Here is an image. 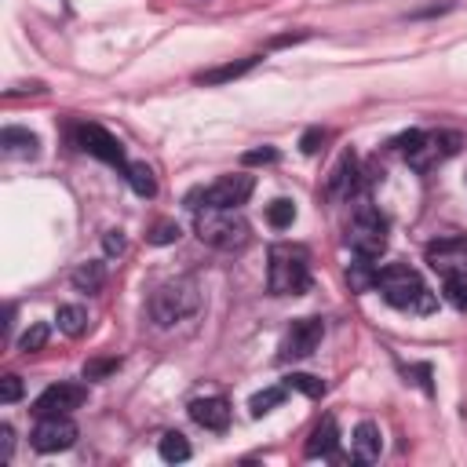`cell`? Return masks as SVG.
Instances as JSON below:
<instances>
[{
  "mask_svg": "<svg viewBox=\"0 0 467 467\" xmlns=\"http://www.w3.org/2000/svg\"><path fill=\"white\" fill-rule=\"evenodd\" d=\"M376 288L383 292V299L398 310H409V314H434L438 310V296L427 288V281L405 266V263H387L379 274H376Z\"/></svg>",
  "mask_w": 467,
  "mask_h": 467,
  "instance_id": "6da1fadb",
  "label": "cell"
},
{
  "mask_svg": "<svg viewBox=\"0 0 467 467\" xmlns=\"http://www.w3.org/2000/svg\"><path fill=\"white\" fill-rule=\"evenodd\" d=\"M193 234L223 252H241L252 241V226L244 223V215L237 208H197L193 215Z\"/></svg>",
  "mask_w": 467,
  "mask_h": 467,
  "instance_id": "7a4b0ae2",
  "label": "cell"
},
{
  "mask_svg": "<svg viewBox=\"0 0 467 467\" xmlns=\"http://www.w3.org/2000/svg\"><path fill=\"white\" fill-rule=\"evenodd\" d=\"M201 306V288L193 277H175V281H164L161 288H153L146 310H150V321L157 328H171L179 321H186L190 314H197Z\"/></svg>",
  "mask_w": 467,
  "mask_h": 467,
  "instance_id": "3957f363",
  "label": "cell"
},
{
  "mask_svg": "<svg viewBox=\"0 0 467 467\" xmlns=\"http://www.w3.org/2000/svg\"><path fill=\"white\" fill-rule=\"evenodd\" d=\"M266 288L274 296H303L310 288V255L299 244H274L266 266Z\"/></svg>",
  "mask_w": 467,
  "mask_h": 467,
  "instance_id": "277c9868",
  "label": "cell"
},
{
  "mask_svg": "<svg viewBox=\"0 0 467 467\" xmlns=\"http://www.w3.org/2000/svg\"><path fill=\"white\" fill-rule=\"evenodd\" d=\"M394 146L405 153L409 168L431 171L460 150V135L456 131H405V135L394 139Z\"/></svg>",
  "mask_w": 467,
  "mask_h": 467,
  "instance_id": "5b68a950",
  "label": "cell"
},
{
  "mask_svg": "<svg viewBox=\"0 0 467 467\" xmlns=\"http://www.w3.org/2000/svg\"><path fill=\"white\" fill-rule=\"evenodd\" d=\"M347 244L354 248V255L361 259H379L383 248H387V219L368 208V204H358V212L350 215L347 223Z\"/></svg>",
  "mask_w": 467,
  "mask_h": 467,
  "instance_id": "8992f818",
  "label": "cell"
},
{
  "mask_svg": "<svg viewBox=\"0 0 467 467\" xmlns=\"http://www.w3.org/2000/svg\"><path fill=\"white\" fill-rule=\"evenodd\" d=\"M252 190H255V179L252 175H244V171H237V175H219L212 186H204L197 197H201V204L204 208H237V204H244L248 197H252ZM197 204V208H201Z\"/></svg>",
  "mask_w": 467,
  "mask_h": 467,
  "instance_id": "52a82bcc",
  "label": "cell"
},
{
  "mask_svg": "<svg viewBox=\"0 0 467 467\" xmlns=\"http://www.w3.org/2000/svg\"><path fill=\"white\" fill-rule=\"evenodd\" d=\"M427 266L449 281V277H467V237H441L427 244Z\"/></svg>",
  "mask_w": 467,
  "mask_h": 467,
  "instance_id": "ba28073f",
  "label": "cell"
},
{
  "mask_svg": "<svg viewBox=\"0 0 467 467\" xmlns=\"http://www.w3.org/2000/svg\"><path fill=\"white\" fill-rule=\"evenodd\" d=\"M325 339V321L321 317H296L281 339V361L310 358Z\"/></svg>",
  "mask_w": 467,
  "mask_h": 467,
  "instance_id": "9c48e42d",
  "label": "cell"
},
{
  "mask_svg": "<svg viewBox=\"0 0 467 467\" xmlns=\"http://www.w3.org/2000/svg\"><path fill=\"white\" fill-rule=\"evenodd\" d=\"M29 441L36 452H62L77 441V423L69 416H40Z\"/></svg>",
  "mask_w": 467,
  "mask_h": 467,
  "instance_id": "30bf717a",
  "label": "cell"
},
{
  "mask_svg": "<svg viewBox=\"0 0 467 467\" xmlns=\"http://www.w3.org/2000/svg\"><path fill=\"white\" fill-rule=\"evenodd\" d=\"M77 146H80L84 153H91V157L113 164V168H128L124 146H120L117 135H109L102 124H80V128H77Z\"/></svg>",
  "mask_w": 467,
  "mask_h": 467,
  "instance_id": "8fae6325",
  "label": "cell"
},
{
  "mask_svg": "<svg viewBox=\"0 0 467 467\" xmlns=\"http://www.w3.org/2000/svg\"><path fill=\"white\" fill-rule=\"evenodd\" d=\"M88 401V387L84 383H51L36 401L33 412L36 416H69L73 409H80Z\"/></svg>",
  "mask_w": 467,
  "mask_h": 467,
  "instance_id": "7c38bea8",
  "label": "cell"
},
{
  "mask_svg": "<svg viewBox=\"0 0 467 467\" xmlns=\"http://www.w3.org/2000/svg\"><path fill=\"white\" fill-rule=\"evenodd\" d=\"M354 186H358V157H354V150H343L339 161H336L332 171H328L325 193H328V197H350Z\"/></svg>",
  "mask_w": 467,
  "mask_h": 467,
  "instance_id": "4fadbf2b",
  "label": "cell"
},
{
  "mask_svg": "<svg viewBox=\"0 0 467 467\" xmlns=\"http://www.w3.org/2000/svg\"><path fill=\"white\" fill-rule=\"evenodd\" d=\"M190 416L204 431H226L230 427V401L226 398H197V401H190Z\"/></svg>",
  "mask_w": 467,
  "mask_h": 467,
  "instance_id": "5bb4252c",
  "label": "cell"
},
{
  "mask_svg": "<svg viewBox=\"0 0 467 467\" xmlns=\"http://www.w3.org/2000/svg\"><path fill=\"white\" fill-rule=\"evenodd\" d=\"M350 441H354V460H361V463H372L383 452V434H379V427L372 420H361L354 427V438Z\"/></svg>",
  "mask_w": 467,
  "mask_h": 467,
  "instance_id": "9a60e30c",
  "label": "cell"
},
{
  "mask_svg": "<svg viewBox=\"0 0 467 467\" xmlns=\"http://www.w3.org/2000/svg\"><path fill=\"white\" fill-rule=\"evenodd\" d=\"M336 445H339V427H336V420H332V416H321V423L310 431V438H306L303 452H306V456H332V452H336Z\"/></svg>",
  "mask_w": 467,
  "mask_h": 467,
  "instance_id": "2e32d148",
  "label": "cell"
},
{
  "mask_svg": "<svg viewBox=\"0 0 467 467\" xmlns=\"http://www.w3.org/2000/svg\"><path fill=\"white\" fill-rule=\"evenodd\" d=\"M0 146H4L7 157H36L40 139L33 131H26V128H4L0 131Z\"/></svg>",
  "mask_w": 467,
  "mask_h": 467,
  "instance_id": "e0dca14e",
  "label": "cell"
},
{
  "mask_svg": "<svg viewBox=\"0 0 467 467\" xmlns=\"http://www.w3.org/2000/svg\"><path fill=\"white\" fill-rule=\"evenodd\" d=\"M255 55H248V58H241V62H226V66H215V69H204V73H197V84H226V80H237V77H244L248 69H255Z\"/></svg>",
  "mask_w": 467,
  "mask_h": 467,
  "instance_id": "ac0fdd59",
  "label": "cell"
},
{
  "mask_svg": "<svg viewBox=\"0 0 467 467\" xmlns=\"http://www.w3.org/2000/svg\"><path fill=\"white\" fill-rule=\"evenodd\" d=\"M124 175H128V186H131L139 197H157V175H153V168H150L146 161H131V164L124 168Z\"/></svg>",
  "mask_w": 467,
  "mask_h": 467,
  "instance_id": "d6986e66",
  "label": "cell"
},
{
  "mask_svg": "<svg viewBox=\"0 0 467 467\" xmlns=\"http://www.w3.org/2000/svg\"><path fill=\"white\" fill-rule=\"evenodd\" d=\"M69 281H73L77 292H99V288L106 285V266H102V263H80V266L69 274Z\"/></svg>",
  "mask_w": 467,
  "mask_h": 467,
  "instance_id": "ffe728a7",
  "label": "cell"
},
{
  "mask_svg": "<svg viewBox=\"0 0 467 467\" xmlns=\"http://www.w3.org/2000/svg\"><path fill=\"white\" fill-rule=\"evenodd\" d=\"M55 321H58V328H62L66 336H73V339L88 332V310H84V306H77V303H66V306H58Z\"/></svg>",
  "mask_w": 467,
  "mask_h": 467,
  "instance_id": "44dd1931",
  "label": "cell"
},
{
  "mask_svg": "<svg viewBox=\"0 0 467 467\" xmlns=\"http://www.w3.org/2000/svg\"><path fill=\"white\" fill-rule=\"evenodd\" d=\"M376 266H372V259H361L358 255V263H350V270H347V285H350V292H368V288H376Z\"/></svg>",
  "mask_w": 467,
  "mask_h": 467,
  "instance_id": "7402d4cb",
  "label": "cell"
},
{
  "mask_svg": "<svg viewBox=\"0 0 467 467\" xmlns=\"http://www.w3.org/2000/svg\"><path fill=\"white\" fill-rule=\"evenodd\" d=\"M161 460H168V463H182V460H190V441L179 434V431H168L164 438H161Z\"/></svg>",
  "mask_w": 467,
  "mask_h": 467,
  "instance_id": "603a6c76",
  "label": "cell"
},
{
  "mask_svg": "<svg viewBox=\"0 0 467 467\" xmlns=\"http://www.w3.org/2000/svg\"><path fill=\"white\" fill-rule=\"evenodd\" d=\"M285 394H288V387H266V390H255L252 401H248L252 416H266L270 409H277V405L285 401Z\"/></svg>",
  "mask_w": 467,
  "mask_h": 467,
  "instance_id": "cb8c5ba5",
  "label": "cell"
},
{
  "mask_svg": "<svg viewBox=\"0 0 467 467\" xmlns=\"http://www.w3.org/2000/svg\"><path fill=\"white\" fill-rule=\"evenodd\" d=\"M266 223H270L274 230H285V226H292V223H296V204H292L288 197H277V201H270V208H266Z\"/></svg>",
  "mask_w": 467,
  "mask_h": 467,
  "instance_id": "d4e9b609",
  "label": "cell"
},
{
  "mask_svg": "<svg viewBox=\"0 0 467 467\" xmlns=\"http://www.w3.org/2000/svg\"><path fill=\"white\" fill-rule=\"evenodd\" d=\"M285 387H288V390H299V394H306V398H321V394H325V379H317V376H310V372H292V376L285 379Z\"/></svg>",
  "mask_w": 467,
  "mask_h": 467,
  "instance_id": "484cf974",
  "label": "cell"
},
{
  "mask_svg": "<svg viewBox=\"0 0 467 467\" xmlns=\"http://www.w3.org/2000/svg\"><path fill=\"white\" fill-rule=\"evenodd\" d=\"M146 241L157 244V248H161V244H175V241H179V223H175V219H157V223L150 226V234H146Z\"/></svg>",
  "mask_w": 467,
  "mask_h": 467,
  "instance_id": "4316f807",
  "label": "cell"
},
{
  "mask_svg": "<svg viewBox=\"0 0 467 467\" xmlns=\"http://www.w3.org/2000/svg\"><path fill=\"white\" fill-rule=\"evenodd\" d=\"M47 336H51V328L47 325H29L22 336H18V350L22 354H33V350H44V343H47Z\"/></svg>",
  "mask_w": 467,
  "mask_h": 467,
  "instance_id": "83f0119b",
  "label": "cell"
},
{
  "mask_svg": "<svg viewBox=\"0 0 467 467\" xmlns=\"http://www.w3.org/2000/svg\"><path fill=\"white\" fill-rule=\"evenodd\" d=\"M120 368V358H91L88 365H84V379H106L109 372H117Z\"/></svg>",
  "mask_w": 467,
  "mask_h": 467,
  "instance_id": "f1b7e54d",
  "label": "cell"
},
{
  "mask_svg": "<svg viewBox=\"0 0 467 467\" xmlns=\"http://www.w3.org/2000/svg\"><path fill=\"white\" fill-rule=\"evenodd\" d=\"M445 299H449L456 310L467 314V277H449V281H445Z\"/></svg>",
  "mask_w": 467,
  "mask_h": 467,
  "instance_id": "f546056e",
  "label": "cell"
},
{
  "mask_svg": "<svg viewBox=\"0 0 467 467\" xmlns=\"http://www.w3.org/2000/svg\"><path fill=\"white\" fill-rule=\"evenodd\" d=\"M18 398H22V379H18L15 372H7V376L0 379V401L11 405V401H18Z\"/></svg>",
  "mask_w": 467,
  "mask_h": 467,
  "instance_id": "4dcf8cb0",
  "label": "cell"
},
{
  "mask_svg": "<svg viewBox=\"0 0 467 467\" xmlns=\"http://www.w3.org/2000/svg\"><path fill=\"white\" fill-rule=\"evenodd\" d=\"M277 161V150L274 146H263V150H248L241 157V164H274Z\"/></svg>",
  "mask_w": 467,
  "mask_h": 467,
  "instance_id": "1f68e13d",
  "label": "cell"
},
{
  "mask_svg": "<svg viewBox=\"0 0 467 467\" xmlns=\"http://www.w3.org/2000/svg\"><path fill=\"white\" fill-rule=\"evenodd\" d=\"M102 248H106V255H120V252H124V234H120V230H106Z\"/></svg>",
  "mask_w": 467,
  "mask_h": 467,
  "instance_id": "d6a6232c",
  "label": "cell"
},
{
  "mask_svg": "<svg viewBox=\"0 0 467 467\" xmlns=\"http://www.w3.org/2000/svg\"><path fill=\"white\" fill-rule=\"evenodd\" d=\"M325 139H328V135H325L321 128H314V131H306V135H303V142H299V146H303V153H317Z\"/></svg>",
  "mask_w": 467,
  "mask_h": 467,
  "instance_id": "836d02e7",
  "label": "cell"
},
{
  "mask_svg": "<svg viewBox=\"0 0 467 467\" xmlns=\"http://www.w3.org/2000/svg\"><path fill=\"white\" fill-rule=\"evenodd\" d=\"M11 449H15V431L7 423H0V460L7 463L11 460Z\"/></svg>",
  "mask_w": 467,
  "mask_h": 467,
  "instance_id": "e575fe53",
  "label": "cell"
},
{
  "mask_svg": "<svg viewBox=\"0 0 467 467\" xmlns=\"http://www.w3.org/2000/svg\"><path fill=\"white\" fill-rule=\"evenodd\" d=\"M310 33H285V36H274L270 40V47H285V44H299V40H306Z\"/></svg>",
  "mask_w": 467,
  "mask_h": 467,
  "instance_id": "d590c367",
  "label": "cell"
}]
</instances>
